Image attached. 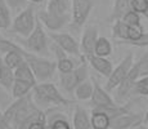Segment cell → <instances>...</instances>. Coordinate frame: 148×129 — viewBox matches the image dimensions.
Wrapping results in <instances>:
<instances>
[{
    "label": "cell",
    "instance_id": "6da1fadb",
    "mask_svg": "<svg viewBox=\"0 0 148 129\" xmlns=\"http://www.w3.org/2000/svg\"><path fill=\"white\" fill-rule=\"evenodd\" d=\"M32 97L35 103L40 108L59 107V106H68L71 101H68L66 97L58 90V88L52 83H40L36 84L32 89Z\"/></svg>",
    "mask_w": 148,
    "mask_h": 129
},
{
    "label": "cell",
    "instance_id": "7a4b0ae2",
    "mask_svg": "<svg viewBox=\"0 0 148 129\" xmlns=\"http://www.w3.org/2000/svg\"><path fill=\"white\" fill-rule=\"evenodd\" d=\"M22 56L25 57V61L32 68L36 80H38L39 83L48 81V80L54 75V72H56L57 62L50 61L48 57L38 56V54L26 50L25 48L22 49Z\"/></svg>",
    "mask_w": 148,
    "mask_h": 129
},
{
    "label": "cell",
    "instance_id": "3957f363",
    "mask_svg": "<svg viewBox=\"0 0 148 129\" xmlns=\"http://www.w3.org/2000/svg\"><path fill=\"white\" fill-rule=\"evenodd\" d=\"M21 45L26 50L38 54V56H41V57H49L52 54L50 53V48H49L48 35L45 34L42 23L39 18L36 21V26L34 28V31L27 38H25V40L21 43Z\"/></svg>",
    "mask_w": 148,
    "mask_h": 129
},
{
    "label": "cell",
    "instance_id": "277c9868",
    "mask_svg": "<svg viewBox=\"0 0 148 129\" xmlns=\"http://www.w3.org/2000/svg\"><path fill=\"white\" fill-rule=\"evenodd\" d=\"M36 21H38V17L35 14L34 7L32 5H27L14 18V21L12 22V26H10V31L13 34L21 35V38H27L34 31V28H35Z\"/></svg>",
    "mask_w": 148,
    "mask_h": 129
},
{
    "label": "cell",
    "instance_id": "5b68a950",
    "mask_svg": "<svg viewBox=\"0 0 148 129\" xmlns=\"http://www.w3.org/2000/svg\"><path fill=\"white\" fill-rule=\"evenodd\" d=\"M86 79H89V70H88L86 63L84 62V63L75 67L72 71H70V72L61 74L59 83H61L62 89L66 92V93L71 94Z\"/></svg>",
    "mask_w": 148,
    "mask_h": 129
},
{
    "label": "cell",
    "instance_id": "8992f818",
    "mask_svg": "<svg viewBox=\"0 0 148 129\" xmlns=\"http://www.w3.org/2000/svg\"><path fill=\"white\" fill-rule=\"evenodd\" d=\"M133 65H134V59H133V54L127 53L126 56L122 58V61L113 68L112 74L107 77V83H106V90L107 92H112L120 85V83L126 77V75L129 74V71L132 70Z\"/></svg>",
    "mask_w": 148,
    "mask_h": 129
},
{
    "label": "cell",
    "instance_id": "52a82bcc",
    "mask_svg": "<svg viewBox=\"0 0 148 129\" xmlns=\"http://www.w3.org/2000/svg\"><path fill=\"white\" fill-rule=\"evenodd\" d=\"M94 8V1L93 0H72V8H71V25L79 30L82 27V25L86 22L92 9Z\"/></svg>",
    "mask_w": 148,
    "mask_h": 129
},
{
    "label": "cell",
    "instance_id": "ba28073f",
    "mask_svg": "<svg viewBox=\"0 0 148 129\" xmlns=\"http://www.w3.org/2000/svg\"><path fill=\"white\" fill-rule=\"evenodd\" d=\"M139 70H138V65L134 63L132 67V70L129 71V74L126 75L124 80L120 83L117 88H116V98L115 101L117 103H124L125 101L129 99V97H132V92L134 88L135 83L139 79Z\"/></svg>",
    "mask_w": 148,
    "mask_h": 129
},
{
    "label": "cell",
    "instance_id": "9c48e42d",
    "mask_svg": "<svg viewBox=\"0 0 148 129\" xmlns=\"http://www.w3.org/2000/svg\"><path fill=\"white\" fill-rule=\"evenodd\" d=\"M36 16H38V18L41 21L42 26H45V27L50 31L61 30V28L64 27L67 23H70L71 19H72V16H71L70 13L63 14V16H57V14L49 13L47 9L40 10Z\"/></svg>",
    "mask_w": 148,
    "mask_h": 129
},
{
    "label": "cell",
    "instance_id": "30bf717a",
    "mask_svg": "<svg viewBox=\"0 0 148 129\" xmlns=\"http://www.w3.org/2000/svg\"><path fill=\"white\" fill-rule=\"evenodd\" d=\"M49 38L54 40L57 44H59L64 50L67 52L71 56H76V57H82L81 56V49H80V44L76 41L70 34L67 32H57V31H50ZM85 58V57H84Z\"/></svg>",
    "mask_w": 148,
    "mask_h": 129
},
{
    "label": "cell",
    "instance_id": "8fae6325",
    "mask_svg": "<svg viewBox=\"0 0 148 129\" xmlns=\"http://www.w3.org/2000/svg\"><path fill=\"white\" fill-rule=\"evenodd\" d=\"M99 38V32H98V27L94 25L88 26L84 30L80 43V49L81 53L84 54L85 58H89V57L94 56V50H95V44L98 41Z\"/></svg>",
    "mask_w": 148,
    "mask_h": 129
},
{
    "label": "cell",
    "instance_id": "7c38bea8",
    "mask_svg": "<svg viewBox=\"0 0 148 129\" xmlns=\"http://www.w3.org/2000/svg\"><path fill=\"white\" fill-rule=\"evenodd\" d=\"M142 121H143L142 115L126 112V114H122V115L117 116V117L111 119L110 129H130V128L140 125Z\"/></svg>",
    "mask_w": 148,
    "mask_h": 129
},
{
    "label": "cell",
    "instance_id": "4fadbf2b",
    "mask_svg": "<svg viewBox=\"0 0 148 129\" xmlns=\"http://www.w3.org/2000/svg\"><path fill=\"white\" fill-rule=\"evenodd\" d=\"M93 83H94V92H93V96L90 98L93 108H103V107L115 106L116 101H113L111 98V96L108 94L106 88H102L97 80H93Z\"/></svg>",
    "mask_w": 148,
    "mask_h": 129
},
{
    "label": "cell",
    "instance_id": "5bb4252c",
    "mask_svg": "<svg viewBox=\"0 0 148 129\" xmlns=\"http://www.w3.org/2000/svg\"><path fill=\"white\" fill-rule=\"evenodd\" d=\"M86 61H89L90 66L94 68L97 72L101 74V75L104 77H108L113 71L112 63H111V61H108L106 57H99V56H97V54H94V56L89 57Z\"/></svg>",
    "mask_w": 148,
    "mask_h": 129
},
{
    "label": "cell",
    "instance_id": "9a60e30c",
    "mask_svg": "<svg viewBox=\"0 0 148 129\" xmlns=\"http://www.w3.org/2000/svg\"><path fill=\"white\" fill-rule=\"evenodd\" d=\"M72 127L73 129H93L92 127V119L85 108L81 106H76L73 111L72 117Z\"/></svg>",
    "mask_w": 148,
    "mask_h": 129
},
{
    "label": "cell",
    "instance_id": "2e32d148",
    "mask_svg": "<svg viewBox=\"0 0 148 129\" xmlns=\"http://www.w3.org/2000/svg\"><path fill=\"white\" fill-rule=\"evenodd\" d=\"M14 80H16L14 70L5 63L4 59L0 58V85L5 90H12Z\"/></svg>",
    "mask_w": 148,
    "mask_h": 129
},
{
    "label": "cell",
    "instance_id": "e0dca14e",
    "mask_svg": "<svg viewBox=\"0 0 148 129\" xmlns=\"http://www.w3.org/2000/svg\"><path fill=\"white\" fill-rule=\"evenodd\" d=\"M72 8V0H49L47 5V10L52 14L63 16L68 14Z\"/></svg>",
    "mask_w": 148,
    "mask_h": 129
},
{
    "label": "cell",
    "instance_id": "ac0fdd59",
    "mask_svg": "<svg viewBox=\"0 0 148 129\" xmlns=\"http://www.w3.org/2000/svg\"><path fill=\"white\" fill-rule=\"evenodd\" d=\"M47 125L50 129H73L66 115L59 114L57 111H53L49 116H47Z\"/></svg>",
    "mask_w": 148,
    "mask_h": 129
},
{
    "label": "cell",
    "instance_id": "d6986e66",
    "mask_svg": "<svg viewBox=\"0 0 148 129\" xmlns=\"http://www.w3.org/2000/svg\"><path fill=\"white\" fill-rule=\"evenodd\" d=\"M129 10H132V0H115L112 13L110 16V21L121 19Z\"/></svg>",
    "mask_w": 148,
    "mask_h": 129
},
{
    "label": "cell",
    "instance_id": "ffe728a7",
    "mask_svg": "<svg viewBox=\"0 0 148 129\" xmlns=\"http://www.w3.org/2000/svg\"><path fill=\"white\" fill-rule=\"evenodd\" d=\"M14 76H16V79L25 80V81H28L34 85L38 84V80H36V77H35V74H34L32 68L30 67V65H28L26 61L22 62V63L14 70Z\"/></svg>",
    "mask_w": 148,
    "mask_h": 129
},
{
    "label": "cell",
    "instance_id": "44dd1931",
    "mask_svg": "<svg viewBox=\"0 0 148 129\" xmlns=\"http://www.w3.org/2000/svg\"><path fill=\"white\" fill-rule=\"evenodd\" d=\"M90 119H92L93 129H110L111 119L106 112H103V111L93 108V112H92Z\"/></svg>",
    "mask_w": 148,
    "mask_h": 129
},
{
    "label": "cell",
    "instance_id": "7402d4cb",
    "mask_svg": "<svg viewBox=\"0 0 148 129\" xmlns=\"http://www.w3.org/2000/svg\"><path fill=\"white\" fill-rule=\"evenodd\" d=\"M34 87H35V85L28 83V81L16 79L13 83V87H12V97L17 99V98H21V97L27 96L28 93L32 92Z\"/></svg>",
    "mask_w": 148,
    "mask_h": 129
},
{
    "label": "cell",
    "instance_id": "603a6c76",
    "mask_svg": "<svg viewBox=\"0 0 148 129\" xmlns=\"http://www.w3.org/2000/svg\"><path fill=\"white\" fill-rule=\"evenodd\" d=\"M93 92H94V83L86 79L76 88L73 93H75V97L79 101H88V99L92 98Z\"/></svg>",
    "mask_w": 148,
    "mask_h": 129
},
{
    "label": "cell",
    "instance_id": "cb8c5ba5",
    "mask_svg": "<svg viewBox=\"0 0 148 129\" xmlns=\"http://www.w3.org/2000/svg\"><path fill=\"white\" fill-rule=\"evenodd\" d=\"M12 25L10 17V7L7 4L5 0H0V28L7 30Z\"/></svg>",
    "mask_w": 148,
    "mask_h": 129
},
{
    "label": "cell",
    "instance_id": "d4e9b609",
    "mask_svg": "<svg viewBox=\"0 0 148 129\" xmlns=\"http://www.w3.org/2000/svg\"><path fill=\"white\" fill-rule=\"evenodd\" d=\"M112 53V44L110 43V40L104 36H99L98 41L95 44V50L94 54L99 57H107Z\"/></svg>",
    "mask_w": 148,
    "mask_h": 129
},
{
    "label": "cell",
    "instance_id": "484cf974",
    "mask_svg": "<svg viewBox=\"0 0 148 129\" xmlns=\"http://www.w3.org/2000/svg\"><path fill=\"white\" fill-rule=\"evenodd\" d=\"M112 36L120 39L121 41L127 40V25L122 22V19H117L112 26Z\"/></svg>",
    "mask_w": 148,
    "mask_h": 129
},
{
    "label": "cell",
    "instance_id": "4316f807",
    "mask_svg": "<svg viewBox=\"0 0 148 129\" xmlns=\"http://www.w3.org/2000/svg\"><path fill=\"white\" fill-rule=\"evenodd\" d=\"M132 96H148V76L138 79L133 88Z\"/></svg>",
    "mask_w": 148,
    "mask_h": 129
},
{
    "label": "cell",
    "instance_id": "83f0119b",
    "mask_svg": "<svg viewBox=\"0 0 148 129\" xmlns=\"http://www.w3.org/2000/svg\"><path fill=\"white\" fill-rule=\"evenodd\" d=\"M143 34H144V30L140 23L127 26V40H125V41H134V40H138ZM121 43H124V41H121Z\"/></svg>",
    "mask_w": 148,
    "mask_h": 129
},
{
    "label": "cell",
    "instance_id": "f1b7e54d",
    "mask_svg": "<svg viewBox=\"0 0 148 129\" xmlns=\"http://www.w3.org/2000/svg\"><path fill=\"white\" fill-rule=\"evenodd\" d=\"M49 48H50V53H52L53 56L56 57L57 61H59V59H63V58H67V54L68 53L61 47V45L57 44V43L54 41V40H52V39H50V41H49Z\"/></svg>",
    "mask_w": 148,
    "mask_h": 129
},
{
    "label": "cell",
    "instance_id": "f546056e",
    "mask_svg": "<svg viewBox=\"0 0 148 129\" xmlns=\"http://www.w3.org/2000/svg\"><path fill=\"white\" fill-rule=\"evenodd\" d=\"M140 13L135 12V10H129L126 14H125L124 17H122V22H124L125 25L127 26H133V25H139L140 23V16H139Z\"/></svg>",
    "mask_w": 148,
    "mask_h": 129
},
{
    "label": "cell",
    "instance_id": "4dcf8cb0",
    "mask_svg": "<svg viewBox=\"0 0 148 129\" xmlns=\"http://www.w3.org/2000/svg\"><path fill=\"white\" fill-rule=\"evenodd\" d=\"M57 68L59 70L61 74H66V72H70V71H72L73 68H75V63H73L72 59H70L67 57V58L57 61Z\"/></svg>",
    "mask_w": 148,
    "mask_h": 129
},
{
    "label": "cell",
    "instance_id": "1f68e13d",
    "mask_svg": "<svg viewBox=\"0 0 148 129\" xmlns=\"http://www.w3.org/2000/svg\"><path fill=\"white\" fill-rule=\"evenodd\" d=\"M138 65V70H139V76H148V56H144L136 62ZM139 77V79H140Z\"/></svg>",
    "mask_w": 148,
    "mask_h": 129
},
{
    "label": "cell",
    "instance_id": "d6a6232c",
    "mask_svg": "<svg viewBox=\"0 0 148 129\" xmlns=\"http://www.w3.org/2000/svg\"><path fill=\"white\" fill-rule=\"evenodd\" d=\"M148 8V0H132V9L143 14Z\"/></svg>",
    "mask_w": 148,
    "mask_h": 129
},
{
    "label": "cell",
    "instance_id": "836d02e7",
    "mask_svg": "<svg viewBox=\"0 0 148 129\" xmlns=\"http://www.w3.org/2000/svg\"><path fill=\"white\" fill-rule=\"evenodd\" d=\"M124 43L129 45H134V47H148V32H144L138 40H134V41H124Z\"/></svg>",
    "mask_w": 148,
    "mask_h": 129
},
{
    "label": "cell",
    "instance_id": "e575fe53",
    "mask_svg": "<svg viewBox=\"0 0 148 129\" xmlns=\"http://www.w3.org/2000/svg\"><path fill=\"white\" fill-rule=\"evenodd\" d=\"M5 1L10 7V9H13V10L27 7V0H5Z\"/></svg>",
    "mask_w": 148,
    "mask_h": 129
},
{
    "label": "cell",
    "instance_id": "d590c367",
    "mask_svg": "<svg viewBox=\"0 0 148 129\" xmlns=\"http://www.w3.org/2000/svg\"><path fill=\"white\" fill-rule=\"evenodd\" d=\"M28 129H47V121H36L28 127Z\"/></svg>",
    "mask_w": 148,
    "mask_h": 129
},
{
    "label": "cell",
    "instance_id": "8d00e7d4",
    "mask_svg": "<svg viewBox=\"0 0 148 129\" xmlns=\"http://www.w3.org/2000/svg\"><path fill=\"white\" fill-rule=\"evenodd\" d=\"M28 1H31V3H35V4H39V3H41L42 0H28Z\"/></svg>",
    "mask_w": 148,
    "mask_h": 129
},
{
    "label": "cell",
    "instance_id": "74e56055",
    "mask_svg": "<svg viewBox=\"0 0 148 129\" xmlns=\"http://www.w3.org/2000/svg\"><path fill=\"white\" fill-rule=\"evenodd\" d=\"M144 120H146V123L148 124V110H147V112H146V116H144Z\"/></svg>",
    "mask_w": 148,
    "mask_h": 129
},
{
    "label": "cell",
    "instance_id": "f35d334b",
    "mask_svg": "<svg viewBox=\"0 0 148 129\" xmlns=\"http://www.w3.org/2000/svg\"><path fill=\"white\" fill-rule=\"evenodd\" d=\"M143 14H144V17H146V18L148 19V8H147V9H146V12H144Z\"/></svg>",
    "mask_w": 148,
    "mask_h": 129
},
{
    "label": "cell",
    "instance_id": "ab89813d",
    "mask_svg": "<svg viewBox=\"0 0 148 129\" xmlns=\"http://www.w3.org/2000/svg\"><path fill=\"white\" fill-rule=\"evenodd\" d=\"M1 38H3V36H1V34H0V39H1Z\"/></svg>",
    "mask_w": 148,
    "mask_h": 129
},
{
    "label": "cell",
    "instance_id": "60d3db41",
    "mask_svg": "<svg viewBox=\"0 0 148 129\" xmlns=\"http://www.w3.org/2000/svg\"><path fill=\"white\" fill-rule=\"evenodd\" d=\"M0 53H1V52H0ZM0 58H1V57H0Z\"/></svg>",
    "mask_w": 148,
    "mask_h": 129
}]
</instances>
